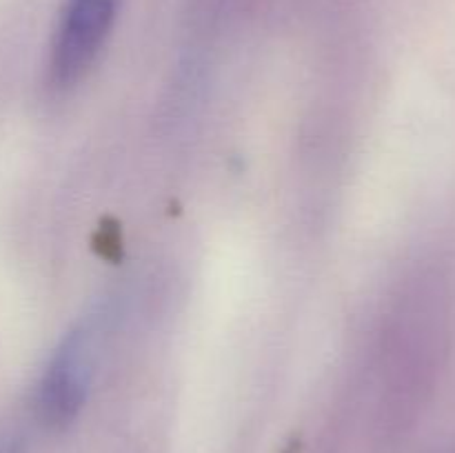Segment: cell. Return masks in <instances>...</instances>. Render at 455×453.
<instances>
[{
	"instance_id": "1",
	"label": "cell",
	"mask_w": 455,
	"mask_h": 453,
	"mask_svg": "<svg viewBox=\"0 0 455 453\" xmlns=\"http://www.w3.org/2000/svg\"><path fill=\"white\" fill-rule=\"evenodd\" d=\"M118 0H67L52 53V78L67 89L96 62L116 18Z\"/></svg>"
},
{
	"instance_id": "3",
	"label": "cell",
	"mask_w": 455,
	"mask_h": 453,
	"mask_svg": "<svg viewBox=\"0 0 455 453\" xmlns=\"http://www.w3.org/2000/svg\"><path fill=\"white\" fill-rule=\"evenodd\" d=\"M22 442L16 435H0V453H20Z\"/></svg>"
},
{
	"instance_id": "2",
	"label": "cell",
	"mask_w": 455,
	"mask_h": 453,
	"mask_svg": "<svg viewBox=\"0 0 455 453\" xmlns=\"http://www.w3.org/2000/svg\"><path fill=\"white\" fill-rule=\"evenodd\" d=\"M87 338L83 331H74L65 338L40 382L36 407L43 425L58 431L67 429L87 400Z\"/></svg>"
}]
</instances>
